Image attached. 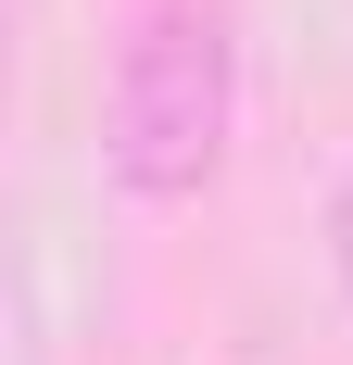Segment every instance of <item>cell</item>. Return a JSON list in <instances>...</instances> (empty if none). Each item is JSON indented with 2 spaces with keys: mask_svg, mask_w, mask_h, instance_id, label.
Instances as JSON below:
<instances>
[{
  "mask_svg": "<svg viewBox=\"0 0 353 365\" xmlns=\"http://www.w3.org/2000/svg\"><path fill=\"white\" fill-rule=\"evenodd\" d=\"M240 126V13L227 0H151L114 38V88H101V164L126 202H189L227 164Z\"/></svg>",
  "mask_w": 353,
  "mask_h": 365,
  "instance_id": "cell-1",
  "label": "cell"
},
{
  "mask_svg": "<svg viewBox=\"0 0 353 365\" xmlns=\"http://www.w3.org/2000/svg\"><path fill=\"white\" fill-rule=\"evenodd\" d=\"M328 264H341V290H353V177L328 189Z\"/></svg>",
  "mask_w": 353,
  "mask_h": 365,
  "instance_id": "cell-2",
  "label": "cell"
}]
</instances>
